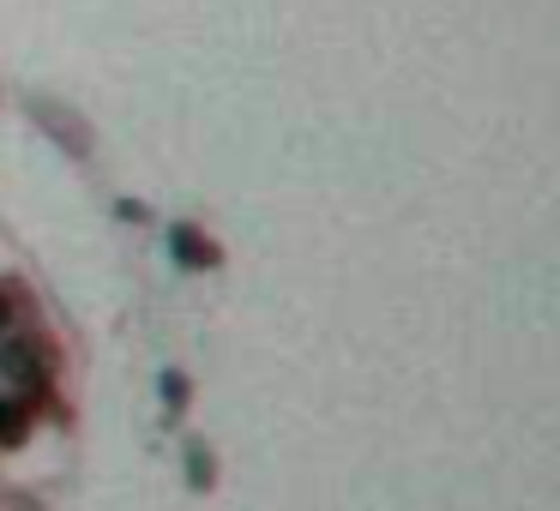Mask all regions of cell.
<instances>
[{"label":"cell","instance_id":"1","mask_svg":"<svg viewBox=\"0 0 560 511\" xmlns=\"http://www.w3.org/2000/svg\"><path fill=\"white\" fill-rule=\"evenodd\" d=\"M55 373H61V349H55L49 337H31V331H19V337L0 343V379H13V385L25 391V397H19L25 409L49 403Z\"/></svg>","mask_w":560,"mask_h":511},{"label":"cell","instance_id":"2","mask_svg":"<svg viewBox=\"0 0 560 511\" xmlns=\"http://www.w3.org/2000/svg\"><path fill=\"white\" fill-rule=\"evenodd\" d=\"M25 109H31V121H37L43 133H49L55 145L67 151V157H91V145H97V133H91V127L79 121V115L67 109V103H55V97H31Z\"/></svg>","mask_w":560,"mask_h":511},{"label":"cell","instance_id":"3","mask_svg":"<svg viewBox=\"0 0 560 511\" xmlns=\"http://www.w3.org/2000/svg\"><path fill=\"white\" fill-rule=\"evenodd\" d=\"M170 253H175V265H187V271H218L223 265V247L211 241L199 223H175V229H170Z\"/></svg>","mask_w":560,"mask_h":511},{"label":"cell","instance_id":"4","mask_svg":"<svg viewBox=\"0 0 560 511\" xmlns=\"http://www.w3.org/2000/svg\"><path fill=\"white\" fill-rule=\"evenodd\" d=\"M31 439V409L19 397H0V451H13Z\"/></svg>","mask_w":560,"mask_h":511},{"label":"cell","instance_id":"5","mask_svg":"<svg viewBox=\"0 0 560 511\" xmlns=\"http://www.w3.org/2000/svg\"><path fill=\"white\" fill-rule=\"evenodd\" d=\"M187 482H194V494H211V487H218V457H211L206 439H187Z\"/></svg>","mask_w":560,"mask_h":511},{"label":"cell","instance_id":"6","mask_svg":"<svg viewBox=\"0 0 560 511\" xmlns=\"http://www.w3.org/2000/svg\"><path fill=\"white\" fill-rule=\"evenodd\" d=\"M187 403H194V385H187V373H175V367H170V373H163V409L182 415Z\"/></svg>","mask_w":560,"mask_h":511},{"label":"cell","instance_id":"7","mask_svg":"<svg viewBox=\"0 0 560 511\" xmlns=\"http://www.w3.org/2000/svg\"><path fill=\"white\" fill-rule=\"evenodd\" d=\"M13 313H19V283H0V331L13 325Z\"/></svg>","mask_w":560,"mask_h":511},{"label":"cell","instance_id":"8","mask_svg":"<svg viewBox=\"0 0 560 511\" xmlns=\"http://www.w3.org/2000/svg\"><path fill=\"white\" fill-rule=\"evenodd\" d=\"M115 211H121V217H127V223H145V217H151V211H145V205H139V199H121V205H115Z\"/></svg>","mask_w":560,"mask_h":511}]
</instances>
